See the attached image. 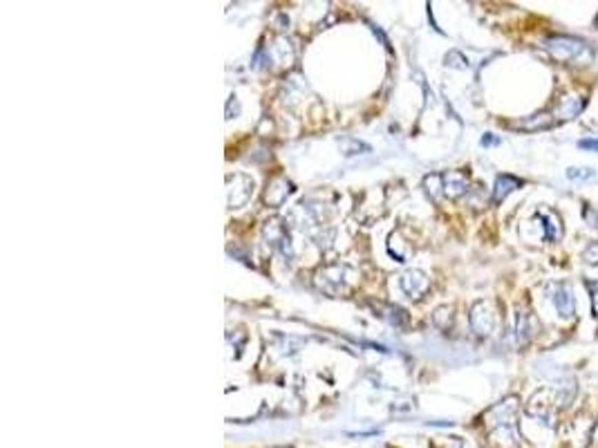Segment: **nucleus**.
I'll use <instances>...</instances> for the list:
<instances>
[{
	"label": "nucleus",
	"mask_w": 598,
	"mask_h": 448,
	"mask_svg": "<svg viewBox=\"0 0 598 448\" xmlns=\"http://www.w3.org/2000/svg\"><path fill=\"white\" fill-rule=\"evenodd\" d=\"M518 410H520L518 397H506L486 412V426H489V431H493L500 437V442L504 444L508 442L511 446H518V424H515Z\"/></svg>",
	"instance_id": "obj_1"
},
{
	"label": "nucleus",
	"mask_w": 598,
	"mask_h": 448,
	"mask_svg": "<svg viewBox=\"0 0 598 448\" xmlns=\"http://www.w3.org/2000/svg\"><path fill=\"white\" fill-rule=\"evenodd\" d=\"M547 50L551 52V57L560 61V63H567V61H576L581 57L583 52H587V43L581 38H574L567 34H556V36H549L545 41Z\"/></svg>",
	"instance_id": "obj_2"
},
{
	"label": "nucleus",
	"mask_w": 598,
	"mask_h": 448,
	"mask_svg": "<svg viewBox=\"0 0 598 448\" xmlns=\"http://www.w3.org/2000/svg\"><path fill=\"white\" fill-rule=\"evenodd\" d=\"M469 321H471V327H473V332H475V334H480V336L491 334V332H493V327H495L493 305H491L489 301H478V303H475L473 308H471Z\"/></svg>",
	"instance_id": "obj_3"
},
{
	"label": "nucleus",
	"mask_w": 598,
	"mask_h": 448,
	"mask_svg": "<svg viewBox=\"0 0 598 448\" xmlns=\"http://www.w3.org/2000/svg\"><path fill=\"white\" fill-rule=\"evenodd\" d=\"M538 332V319L531 312L529 305H518V316H515V336L518 345H527L531 338Z\"/></svg>",
	"instance_id": "obj_4"
},
{
	"label": "nucleus",
	"mask_w": 598,
	"mask_h": 448,
	"mask_svg": "<svg viewBox=\"0 0 598 448\" xmlns=\"http://www.w3.org/2000/svg\"><path fill=\"white\" fill-rule=\"evenodd\" d=\"M549 289H551V301H553V305H556V312L562 316V319H571L574 312H576L571 287L567 285V282H553Z\"/></svg>",
	"instance_id": "obj_5"
},
{
	"label": "nucleus",
	"mask_w": 598,
	"mask_h": 448,
	"mask_svg": "<svg viewBox=\"0 0 598 448\" xmlns=\"http://www.w3.org/2000/svg\"><path fill=\"white\" fill-rule=\"evenodd\" d=\"M441 187H444V195L450 200L462 198L469 191V175L462 171H450L441 175Z\"/></svg>",
	"instance_id": "obj_6"
},
{
	"label": "nucleus",
	"mask_w": 598,
	"mask_h": 448,
	"mask_svg": "<svg viewBox=\"0 0 598 448\" xmlns=\"http://www.w3.org/2000/svg\"><path fill=\"white\" fill-rule=\"evenodd\" d=\"M585 108V99L578 94H564L560 96V101L556 106V122H569V119H576Z\"/></svg>",
	"instance_id": "obj_7"
},
{
	"label": "nucleus",
	"mask_w": 598,
	"mask_h": 448,
	"mask_svg": "<svg viewBox=\"0 0 598 448\" xmlns=\"http://www.w3.org/2000/svg\"><path fill=\"white\" fill-rule=\"evenodd\" d=\"M553 126H556V119H553L549 113H536V115L522 119V122L513 124V128L525 130V133H538V130H549Z\"/></svg>",
	"instance_id": "obj_8"
},
{
	"label": "nucleus",
	"mask_w": 598,
	"mask_h": 448,
	"mask_svg": "<svg viewBox=\"0 0 598 448\" xmlns=\"http://www.w3.org/2000/svg\"><path fill=\"white\" fill-rule=\"evenodd\" d=\"M401 287L411 298H422L426 289H428V278L422 274V271H408V274L401 278Z\"/></svg>",
	"instance_id": "obj_9"
},
{
	"label": "nucleus",
	"mask_w": 598,
	"mask_h": 448,
	"mask_svg": "<svg viewBox=\"0 0 598 448\" xmlns=\"http://www.w3.org/2000/svg\"><path fill=\"white\" fill-rule=\"evenodd\" d=\"M520 187H522V182H520L518 178H513V175H500V178L495 180V187H493V202L500 204L502 200H506L508 193H513Z\"/></svg>",
	"instance_id": "obj_10"
},
{
	"label": "nucleus",
	"mask_w": 598,
	"mask_h": 448,
	"mask_svg": "<svg viewBox=\"0 0 598 448\" xmlns=\"http://www.w3.org/2000/svg\"><path fill=\"white\" fill-rule=\"evenodd\" d=\"M536 220L538 222H542V229H545V240H558L560 236H562V226H560V220L553 213H536Z\"/></svg>",
	"instance_id": "obj_11"
},
{
	"label": "nucleus",
	"mask_w": 598,
	"mask_h": 448,
	"mask_svg": "<svg viewBox=\"0 0 598 448\" xmlns=\"http://www.w3.org/2000/svg\"><path fill=\"white\" fill-rule=\"evenodd\" d=\"M583 260L587 265H598V243H590L583 251Z\"/></svg>",
	"instance_id": "obj_12"
},
{
	"label": "nucleus",
	"mask_w": 598,
	"mask_h": 448,
	"mask_svg": "<svg viewBox=\"0 0 598 448\" xmlns=\"http://www.w3.org/2000/svg\"><path fill=\"white\" fill-rule=\"evenodd\" d=\"M567 178L569 180H590V178H594V171L592 168H569Z\"/></svg>",
	"instance_id": "obj_13"
},
{
	"label": "nucleus",
	"mask_w": 598,
	"mask_h": 448,
	"mask_svg": "<svg viewBox=\"0 0 598 448\" xmlns=\"http://www.w3.org/2000/svg\"><path fill=\"white\" fill-rule=\"evenodd\" d=\"M587 289H590V294H592V312H594V316H598V280L587 282Z\"/></svg>",
	"instance_id": "obj_14"
},
{
	"label": "nucleus",
	"mask_w": 598,
	"mask_h": 448,
	"mask_svg": "<svg viewBox=\"0 0 598 448\" xmlns=\"http://www.w3.org/2000/svg\"><path fill=\"white\" fill-rule=\"evenodd\" d=\"M578 146H581L583 150H594V152H598V139H581Z\"/></svg>",
	"instance_id": "obj_15"
},
{
	"label": "nucleus",
	"mask_w": 598,
	"mask_h": 448,
	"mask_svg": "<svg viewBox=\"0 0 598 448\" xmlns=\"http://www.w3.org/2000/svg\"><path fill=\"white\" fill-rule=\"evenodd\" d=\"M585 217L592 222L590 226H598V213H594V211L590 209V206H585Z\"/></svg>",
	"instance_id": "obj_16"
},
{
	"label": "nucleus",
	"mask_w": 598,
	"mask_h": 448,
	"mask_svg": "<svg viewBox=\"0 0 598 448\" xmlns=\"http://www.w3.org/2000/svg\"><path fill=\"white\" fill-rule=\"evenodd\" d=\"M596 25H598V16H596Z\"/></svg>",
	"instance_id": "obj_17"
}]
</instances>
